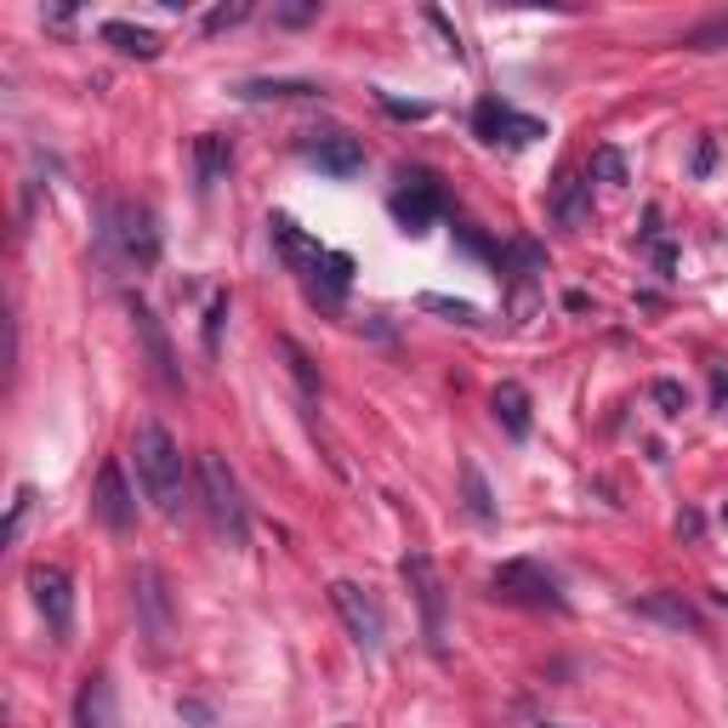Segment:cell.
Masks as SVG:
<instances>
[{
  "label": "cell",
  "mask_w": 728,
  "mask_h": 728,
  "mask_svg": "<svg viewBox=\"0 0 728 728\" xmlns=\"http://www.w3.org/2000/svg\"><path fill=\"white\" fill-rule=\"evenodd\" d=\"M677 536L695 541V536H700V512H684V518H677Z\"/></svg>",
  "instance_id": "d590c367"
},
{
  "label": "cell",
  "mask_w": 728,
  "mask_h": 728,
  "mask_svg": "<svg viewBox=\"0 0 728 728\" xmlns=\"http://www.w3.org/2000/svg\"><path fill=\"white\" fill-rule=\"evenodd\" d=\"M717 604H722V609H728V592H717Z\"/></svg>",
  "instance_id": "8d00e7d4"
},
{
  "label": "cell",
  "mask_w": 728,
  "mask_h": 728,
  "mask_svg": "<svg viewBox=\"0 0 728 728\" xmlns=\"http://www.w3.org/2000/svg\"><path fill=\"white\" fill-rule=\"evenodd\" d=\"M268 239H273L279 262H285L290 273H302V279H308V273L325 262V246H319L313 233H302V228L290 222V217H268Z\"/></svg>",
  "instance_id": "5bb4252c"
},
{
  "label": "cell",
  "mask_w": 728,
  "mask_h": 728,
  "mask_svg": "<svg viewBox=\"0 0 728 728\" xmlns=\"http://www.w3.org/2000/svg\"><path fill=\"white\" fill-rule=\"evenodd\" d=\"M490 410H496V421H501L507 439H529V427H536V416H529V393H523L518 381H496Z\"/></svg>",
  "instance_id": "2e32d148"
},
{
  "label": "cell",
  "mask_w": 728,
  "mask_h": 728,
  "mask_svg": "<svg viewBox=\"0 0 728 728\" xmlns=\"http://www.w3.org/2000/svg\"><path fill=\"white\" fill-rule=\"evenodd\" d=\"M336 728H348V722H336Z\"/></svg>",
  "instance_id": "f35d334b"
},
{
  "label": "cell",
  "mask_w": 728,
  "mask_h": 728,
  "mask_svg": "<svg viewBox=\"0 0 728 728\" xmlns=\"http://www.w3.org/2000/svg\"><path fill=\"white\" fill-rule=\"evenodd\" d=\"M592 171L620 188V182H626V154H620V149H598V154H592Z\"/></svg>",
  "instance_id": "f546056e"
},
{
  "label": "cell",
  "mask_w": 728,
  "mask_h": 728,
  "mask_svg": "<svg viewBox=\"0 0 728 728\" xmlns=\"http://www.w3.org/2000/svg\"><path fill=\"white\" fill-rule=\"evenodd\" d=\"M421 308H427V313H445V319H456V325H483V313H478L472 302L439 297V290H427V297H421Z\"/></svg>",
  "instance_id": "cb8c5ba5"
},
{
  "label": "cell",
  "mask_w": 728,
  "mask_h": 728,
  "mask_svg": "<svg viewBox=\"0 0 728 728\" xmlns=\"http://www.w3.org/2000/svg\"><path fill=\"white\" fill-rule=\"evenodd\" d=\"M251 18V7H246V0H239V7H217V12H206V34H222V29H239V23H246Z\"/></svg>",
  "instance_id": "f1b7e54d"
},
{
  "label": "cell",
  "mask_w": 728,
  "mask_h": 728,
  "mask_svg": "<svg viewBox=\"0 0 728 728\" xmlns=\"http://www.w3.org/2000/svg\"><path fill=\"white\" fill-rule=\"evenodd\" d=\"M302 154L325 171V177H359L365 171V142L348 131H308Z\"/></svg>",
  "instance_id": "8fae6325"
},
{
  "label": "cell",
  "mask_w": 728,
  "mask_h": 728,
  "mask_svg": "<svg viewBox=\"0 0 728 728\" xmlns=\"http://www.w3.org/2000/svg\"><path fill=\"white\" fill-rule=\"evenodd\" d=\"M330 604H336V615H342V626L353 632L359 649L376 655L387 644V615H381V604L359 587V580H330Z\"/></svg>",
  "instance_id": "52a82bcc"
},
{
  "label": "cell",
  "mask_w": 728,
  "mask_h": 728,
  "mask_svg": "<svg viewBox=\"0 0 728 728\" xmlns=\"http://www.w3.org/2000/svg\"><path fill=\"white\" fill-rule=\"evenodd\" d=\"M717 166V137H700V149H695V177H711Z\"/></svg>",
  "instance_id": "e575fe53"
},
{
  "label": "cell",
  "mask_w": 728,
  "mask_h": 728,
  "mask_svg": "<svg viewBox=\"0 0 728 728\" xmlns=\"http://www.w3.org/2000/svg\"><path fill=\"white\" fill-rule=\"evenodd\" d=\"M427 23H432V29H439V34H445V52H450V58H461V34L450 29V18H445L439 7H432V12H427Z\"/></svg>",
  "instance_id": "836d02e7"
},
{
  "label": "cell",
  "mask_w": 728,
  "mask_h": 728,
  "mask_svg": "<svg viewBox=\"0 0 728 728\" xmlns=\"http://www.w3.org/2000/svg\"><path fill=\"white\" fill-rule=\"evenodd\" d=\"M200 496H206L211 529H217V536H222L233 552H246V547H251V512H246V496H239L233 467H228L217 450L200 456Z\"/></svg>",
  "instance_id": "7a4b0ae2"
},
{
  "label": "cell",
  "mask_w": 728,
  "mask_h": 728,
  "mask_svg": "<svg viewBox=\"0 0 728 728\" xmlns=\"http://www.w3.org/2000/svg\"><path fill=\"white\" fill-rule=\"evenodd\" d=\"M313 18H319V0H302V7H279V12H273V23H285V29L313 23Z\"/></svg>",
  "instance_id": "1f68e13d"
},
{
  "label": "cell",
  "mask_w": 728,
  "mask_h": 728,
  "mask_svg": "<svg viewBox=\"0 0 728 728\" xmlns=\"http://www.w3.org/2000/svg\"><path fill=\"white\" fill-rule=\"evenodd\" d=\"M222 319H228V290H217L211 308H206V353L222 348Z\"/></svg>",
  "instance_id": "83f0119b"
},
{
  "label": "cell",
  "mask_w": 728,
  "mask_h": 728,
  "mask_svg": "<svg viewBox=\"0 0 728 728\" xmlns=\"http://www.w3.org/2000/svg\"><path fill=\"white\" fill-rule=\"evenodd\" d=\"M490 592H496L501 604H523V609H552V615L569 609L564 592H558V575H552L547 564H536V558H507V564H496V569H490Z\"/></svg>",
  "instance_id": "3957f363"
},
{
  "label": "cell",
  "mask_w": 728,
  "mask_h": 728,
  "mask_svg": "<svg viewBox=\"0 0 728 728\" xmlns=\"http://www.w3.org/2000/svg\"><path fill=\"white\" fill-rule=\"evenodd\" d=\"M632 609H638V615H649V620H666L671 632H700V615H695V604H684L677 592H649V598H638Z\"/></svg>",
  "instance_id": "ffe728a7"
},
{
  "label": "cell",
  "mask_w": 728,
  "mask_h": 728,
  "mask_svg": "<svg viewBox=\"0 0 728 728\" xmlns=\"http://www.w3.org/2000/svg\"><path fill=\"white\" fill-rule=\"evenodd\" d=\"M91 507H97V518H103V523L114 529V536L137 523V496L126 490L120 461H103V467H97V496H91Z\"/></svg>",
  "instance_id": "7c38bea8"
},
{
  "label": "cell",
  "mask_w": 728,
  "mask_h": 728,
  "mask_svg": "<svg viewBox=\"0 0 728 728\" xmlns=\"http://www.w3.org/2000/svg\"><path fill=\"white\" fill-rule=\"evenodd\" d=\"M29 592H34V609L46 615V626H52V638L63 644L74 632V587H69V575L58 564H34L29 569Z\"/></svg>",
  "instance_id": "30bf717a"
},
{
  "label": "cell",
  "mask_w": 728,
  "mask_h": 728,
  "mask_svg": "<svg viewBox=\"0 0 728 728\" xmlns=\"http://www.w3.org/2000/svg\"><path fill=\"white\" fill-rule=\"evenodd\" d=\"M109 246H120V257L131 268H154L160 262V233H154V217L137 211V206H114L109 211V228H103Z\"/></svg>",
  "instance_id": "9c48e42d"
},
{
  "label": "cell",
  "mask_w": 728,
  "mask_h": 728,
  "mask_svg": "<svg viewBox=\"0 0 728 728\" xmlns=\"http://www.w3.org/2000/svg\"><path fill=\"white\" fill-rule=\"evenodd\" d=\"M461 490H467V512L478 523H496V496H490V483H483L478 461H461Z\"/></svg>",
  "instance_id": "603a6c76"
},
{
  "label": "cell",
  "mask_w": 728,
  "mask_h": 728,
  "mask_svg": "<svg viewBox=\"0 0 728 728\" xmlns=\"http://www.w3.org/2000/svg\"><path fill=\"white\" fill-rule=\"evenodd\" d=\"M501 279H507V308H512V319H529V308H536V290H541V279H547V251L536 246V239H512L507 262H501Z\"/></svg>",
  "instance_id": "ba28073f"
},
{
  "label": "cell",
  "mask_w": 728,
  "mask_h": 728,
  "mask_svg": "<svg viewBox=\"0 0 728 728\" xmlns=\"http://www.w3.org/2000/svg\"><path fill=\"white\" fill-rule=\"evenodd\" d=\"M399 575H405V587H410L416 604H421L427 649H432V655H445V649H450V604H445V580H439V569H432L427 552H405Z\"/></svg>",
  "instance_id": "277c9868"
},
{
  "label": "cell",
  "mask_w": 728,
  "mask_h": 728,
  "mask_svg": "<svg viewBox=\"0 0 728 728\" xmlns=\"http://www.w3.org/2000/svg\"><path fill=\"white\" fill-rule=\"evenodd\" d=\"M381 109L393 114V120H427V114H432L427 103H399V97H387V91H381Z\"/></svg>",
  "instance_id": "d6a6232c"
},
{
  "label": "cell",
  "mask_w": 728,
  "mask_h": 728,
  "mask_svg": "<svg viewBox=\"0 0 728 728\" xmlns=\"http://www.w3.org/2000/svg\"><path fill=\"white\" fill-rule=\"evenodd\" d=\"M279 353L290 359V376H297L302 381V393H319V376H313V359L297 348V342H290V336H285V342H279Z\"/></svg>",
  "instance_id": "484cf974"
},
{
  "label": "cell",
  "mask_w": 728,
  "mask_h": 728,
  "mask_svg": "<svg viewBox=\"0 0 728 728\" xmlns=\"http://www.w3.org/2000/svg\"><path fill=\"white\" fill-rule=\"evenodd\" d=\"M387 211L399 217L405 233H427L432 222L445 217V188L432 171H399V188H393V200H387Z\"/></svg>",
  "instance_id": "8992f818"
},
{
  "label": "cell",
  "mask_w": 728,
  "mask_h": 728,
  "mask_svg": "<svg viewBox=\"0 0 728 728\" xmlns=\"http://www.w3.org/2000/svg\"><path fill=\"white\" fill-rule=\"evenodd\" d=\"M131 308V325H137V336H142V348H149V365H154V376L171 387V393H182V370H177V353H171V342H166V330H160V319H154V308L149 302H126Z\"/></svg>",
  "instance_id": "4fadbf2b"
},
{
  "label": "cell",
  "mask_w": 728,
  "mask_h": 728,
  "mask_svg": "<svg viewBox=\"0 0 728 728\" xmlns=\"http://www.w3.org/2000/svg\"><path fill=\"white\" fill-rule=\"evenodd\" d=\"M80 728H114V706H109V684H103V677H86V689H80Z\"/></svg>",
  "instance_id": "7402d4cb"
},
{
  "label": "cell",
  "mask_w": 728,
  "mask_h": 728,
  "mask_svg": "<svg viewBox=\"0 0 728 728\" xmlns=\"http://www.w3.org/2000/svg\"><path fill=\"white\" fill-rule=\"evenodd\" d=\"M541 728H564V722H541Z\"/></svg>",
  "instance_id": "74e56055"
},
{
  "label": "cell",
  "mask_w": 728,
  "mask_h": 728,
  "mask_svg": "<svg viewBox=\"0 0 728 728\" xmlns=\"http://www.w3.org/2000/svg\"><path fill=\"white\" fill-rule=\"evenodd\" d=\"M552 217H558L564 228H587V222H592L587 182H580L575 171H564V177H558V188H552Z\"/></svg>",
  "instance_id": "d6986e66"
},
{
  "label": "cell",
  "mask_w": 728,
  "mask_h": 728,
  "mask_svg": "<svg viewBox=\"0 0 728 728\" xmlns=\"http://www.w3.org/2000/svg\"><path fill=\"white\" fill-rule=\"evenodd\" d=\"M193 166H200V193H211L228 166H233V149H228V137L222 131H206V137H193Z\"/></svg>",
  "instance_id": "e0dca14e"
},
{
  "label": "cell",
  "mask_w": 728,
  "mask_h": 728,
  "mask_svg": "<svg viewBox=\"0 0 728 728\" xmlns=\"http://www.w3.org/2000/svg\"><path fill=\"white\" fill-rule=\"evenodd\" d=\"M131 456H137V483H142V496L154 501V512L160 518H182V507H188V467H182L177 439L160 421H142L137 439H131Z\"/></svg>",
  "instance_id": "6da1fadb"
},
{
  "label": "cell",
  "mask_w": 728,
  "mask_h": 728,
  "mask_svg": "<svg viewBox=\"0 0 728 728\" xmlns=\"http://www.w3.org/2000/svg\"><path fill=\"white\" fill-rule=\"evenodd\" d=\"M29 501H34V490L23 483V490L12 496V518H7V541H18L23 536V518H29Z\"/></svg>",
  "instance_id": "4dcf8cb0"
},
{
  "label": "cell",
  "mask_w": 728,
  "mask_h": 728,
  "mask_svg": "<svg viewBox=\"0 0 728 728\" xmlns=\"http://www.w3.org/2000/svg\"><path fill=\"white\" fill-rule=\"evenodd\" d=\"M302 285H308V297H313L319 308L336 313V308H342V297H348V285H353V257H348V251H325V262H319Z\"/></svg>",
  "instance_id": "9a60e30c"
},
{
  "label": "cell",
  "mask_w": 728,
  "mask_h": 728,
  "mask_svg": "<svg viewBox=\"0 0 728 728\" xmlns=\"http://www.w3.org/2000/svg\"><path fill=\"white\" fill-rule=\"evenodd\" d=\"M649 399L660 405V416H684V410H689V393H684V381H666V376H660V381L649 387Z\"/></svg>",
  "instance_id": "d4e9b609"
},
{
  "label": "cell",
  "mask_w": 728,
  "mask_h": 728,
  "mask_svg": "<svg viewBox=\"0 0 728 728\" xmlns=\"http://www.w3.org/2000/svg\"><path fill=\"white\" fill-rule=\"evenodd\" d=\"M472 137L478 142H490V149H529V142H541L547 126L536 114H518L512 103H501V97H478V109H472Z\"/></svg>",
  "instance_id": "5b68a950"
},
{
  "label": "cell",
  "mask_w": 728,
  "mask_h": 728,
  "mask_svg": "<svg viewBox=\"0 0 728 728\" xmlns=\"http://www.w3.org/2000/svg\"><path fill=\"white\" fill-rule=\"evenodd\" d=\"M689 46H695V52H722V46H728V12L711 18V23H700V29L689 34Z\"/></svg>",
  "instance_id": "4316f807"
},
{
  "label": "cell",
  "mask_w": 728,
  "mask_h": 728,
  "mask_svg": "<svg viewBox=\"0 0 728 728\" xmlns=\"http://www.w3.org/2000/svg\"><path fill=\"white\" fill-rule=\"evenodd\" d=\"M103 46H114V52H126V58H142V63L160 58V34H154V29H137V23H126V18H109V23H103Z\"/></svg>",
  "instance_id": "ac0fdd59"
},
{
  "label": "cell",
  "mask_w": 728,
  "mask_h": 728,
  "mask_svg": "<svg viewBox=\"0 0 728 728\" xmlns=\"http://www.w3.org/2000/svg\"><path fill=\"white\" fill-rule=\"evenodd\" d=\"M325 86L313 80H239L233 97H246V103H262V97H319Z\"/></svg>",
  "instance_id": "44dd1931"
}]
</instances>
